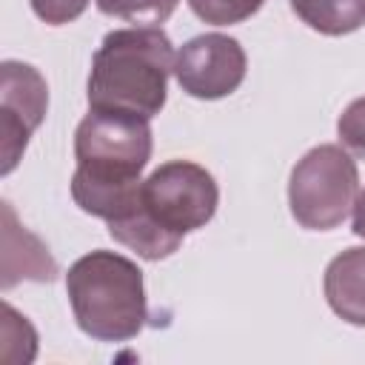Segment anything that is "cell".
<instances>
[{
	"instance_id": "5",
	"label": "cell",
	"mask_w": 365,
	"mask_h": 365,
	"mask_svg": "<svg viewBox=\"0 0 365 365\" xmlns=\"http://www.w3.org/2000/svg\"><path fill=\"white\" fill-rule=\"evenodd\" d=\"M145 211L171 234L185 237L188 231L202 228L220 202L214 177L188 160L163 163L140 185Z\"/></svg>"
},
{
	"instance_id": "15",
	"label": "cell",
	"mask_w": 365,
	"mask_h": 365,
	"mask_svg": "<svg viewBox=\"0 0 365 365\" xmlns=\"http://www.w3.org/2000/svg\"><path fill=\"white\" fill-rule=\"evenodd\" d=\"M88 0H31L34 14L48 26H63L77 20L86 11Z\"/></svg>"
},
{
	"instance_id": "8",
	"label": "cell",
	"mask_w": 365,
	"mask_h": 365,
	"mask_svg": "<svg viewBox=\"0 0 365 365\" xmlns=\"http://www.w3.org/2000/svg\"><path fill=\"white\" fill-rule=\"evenodd\" d=\"M57 277V262L48 254V248L29 234L9 202H3V291H9L20 279H37L51 282Z\"/></svg>"
},
{
	"instance_id": "13",
	"label": "cell",
	"mask_w": 365,
	"mask_h": 365,
	"mask_svg": "<svg viewBox=\"0 0 365 365\" xmlns=\"http://www.w3.org/2000/svg\"><path fill=\"white\" fill-rule=\"evenodd\" d=\"M265 0H188L191 11L211 23V26H231L248 20L254 11H259Z\"/></svg>"
},
{
	"instance_id": "6",
	"label": "cell",
	"mask_w": 365,
	"mask_h": 365,
	"mask_svg": "<svg viewBox=\"0 0 365 365\" xmlns=\"http://www.w3.org/2000/svg\"><path fill=\"white\" fill-rule=\"evenodd\" d=\"M48 108V88L37 68L6 60L0 66V154L3 174H11L20 163L29 137L43 123Z\"/></svg>"
},
{
	"instance_id": "4",
	"label": "cell",
	"mask_w": 365,
	"mask_h": 365,
	"mask_svg": "<svg viewBox=\"0 0 365 365\" xmlns=\"http://www.w3.org/2000/svg\"><path fill=\"white\" fill-rule=\"evenodd\" d=\"M356 163L339 145L311 148L291 171L288 205L294 220L308 231H331L354 211Z\"/></svg>"
},
{
	"instance_id": "14",
	"label": "cell",
	"mask_w": 365,
	"mask_h": 365,
	"mask_svg": "<svg viewBox=\"0 0 365 365\" xmlns=\"http://www.w3.org/2000/svg\"><path fill=\"white\" fill-rule=\"evenodd\" d=\"M336 131H339L342 145H348L354 154L365 157V97L354 100L342 111V117L336 123Z\"/></svg>"
},
{
	"instance_id": "3",
	"label": "cell",
	"mask_w": 365,
	"mask_h": 365,
	"mask_svg": "<svg viewBox=\"0 0 365 365\" xmlns=\"http://www.w3.org/2000/svg\"><path fill=\"white\" fill-rule=\"evenodd\" d=\"M66 291L83 334L100 342H125L148 319L143 271L123 254L91 251L66 274Z\"/></svg>"
},
{
	"instance_id": "12",
	"label": "cell",
	"mask_w": 365,
	"mask_h": 365,
	"mask_svg": "<svg viewBox=\"0 0 365 365\" xmlns=\"http://www.w3.org/2000/svg\"><path fill=\"white\" fill-rule=\"evenodd\" d=\"M180 0H97V9L108 17H120L128 23H163L171 17Z\"/></svg>"
},
{
	"instance_id": "7",
	"label": "cell",
	"mask_w": 365,
	"mask_h": 365,
	"mask_svg": "<svg viewBox=\"0 0 365 365\" xmlns=\"http://www.w3.org/2000/svg\"><path fill=\"white\" fill-rule=\"evenodd\" d=\"M174 77L191 97H225L245 80V51L228 34H200L177 51Z\"/></svg>"
},
{
	"instance_id": "2",
	"label": "cell",
	"mask_w": 365,
	"mask_h": 365,
	"mask_svg": "<svg viewBox=\"0 0 365 365\" xmlns=\"http://www.w3.org/2000/svg\"><path fill=\"white\" fill-rule=\"evenodd\" d=\"M174 57L163 29L137 26L108 31L91 60L88 106L151 120L165 106Z\"/></svg>"
},
{
	"instance_id": "1",
	"label": "cell",
	"mask_w": 365,
	"mask_h": 365,
	"mask_svg": "<svg viewBox=\"0 0 365 365\" xmlns=\"http://www.w3.org/2000/svg\"><path fill=\"white\" fill-rule=\"evenodd\" d=\"M74 157V202L86 214L114 222L140 202V171L151 160L148 120L125 111L91 108L77 125Z\"/></svg>"
},
{
	"instance_id": "9",
	"label": "cell",
	"mask_w": 365,
	"mask_h": 365,
	"mask_svg": "<svg viewBox=\"0 0 365 365\" xmlns=\"http://www.w3.org/2000/svg\"><path fill=\"white\" fill-rule=\"evenodd\" d=\"M325 299L339 319L365 325V248H348L331 259L325 268Z\"/></svg>"
},
{
	"instance_id": "16",
	"label": "cell",
	"mask_w": 365,
	"mask_h": 365,
	"mask_svg": "<svg viewBox=\"0 0 365 365\" xmlns=\"http://www.w3.org/2000/svg\"><path fill=\"white\" fill-rule=\"evenodd\" d=\"M354 234L365 237V188L359 191V197L354 202Z\"/></svg>"
},
{
	"instance_id": "11",
	"label": "cell",
	"mask_w": 365,
	"mask_h": 365,
	"mask_svg": "<svg viewBox=\"0 0 365 365\" xmlns=\"http://www.w3.org/2000/svg\"><path fill=\"white\" fill-rule=\"evenodd\" d=\"M302 23L319 34H348L365 23V0H291Z\"/></svg>"
},
{
	"instance_id": "10",
	"label": "cell",
	"mask_w": 365,
	"mask_h": 365,
	"mask_svg": "<svg viewBox=\"0 0 365 365\" xmlns=\"http://www.w3.org/2000/svg\"><path fill=\"white\" fill-rule=\"evenodd\" d=\"M108 234H111L117 242H123L125 248L137 251L143 259H151V262L171 257V254L180 248V242H182L180 234H171L168 228H163V225L145 211L143 197H140L137 208H131L125 217L108 222Z\"/></svg>"
}]
</instances>
